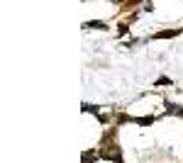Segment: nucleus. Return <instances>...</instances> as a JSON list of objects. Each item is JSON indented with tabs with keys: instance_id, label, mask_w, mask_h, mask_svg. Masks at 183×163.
I'll return each instance as SVG.
<instances>
[{
	"instance_id": "obj_1",
	"label": "nucleus",
	"mask_w": 183,
	"mask_h": 163,
	"mask_svg": "<svg viewBox=\"0 0 183 163\" xmlns=\"http://www.w3.org/2000/svg\"><path fill=\"white\" fill-rule=\"evenodd\" d=\"M168 112H173V114H183V110L178 105H168Z\"/></svg>"
},
{
	"instance_id": "obj_2",
	"label": "nucleus",
	"mask_w": 183,
	"mask_h": 163,
	"mask_svg": "<svg viewBox=\"0 0 183 163\" xmlns=\"http://www.w3.org/2000/svg\"><path fill=\"white\" fill-rule=\"evenodd\" d=\"M168 83H171V78H159L156 80V85H168Z\"/></svg>"
}]
</instances>
